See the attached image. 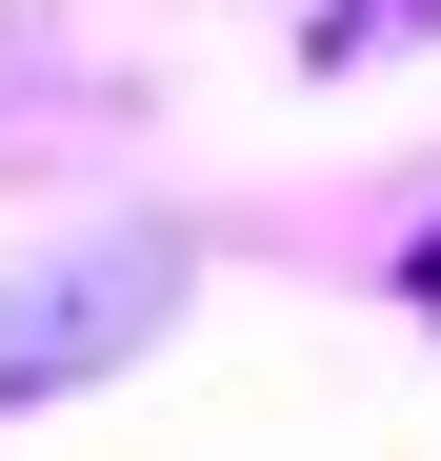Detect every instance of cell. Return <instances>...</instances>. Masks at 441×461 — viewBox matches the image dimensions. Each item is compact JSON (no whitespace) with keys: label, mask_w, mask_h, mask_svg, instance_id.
<instances>
[{"label":"cell","mask_w":441,"mask_h":461,"mask_svg":"<svg viewBox=\"0 0 441 461\" xmlns=\"http://www.w3.org/2000/svg\"><path fill=\"white\" fill-rule=\"evenodd\" d=\"M181 281H201L181 221H81V241H40L21 281H0V421H21V402H81V381H121L140 341L181 321Z\"/></svg>","instance_id":"obj_1"},{"label":"cell","mask_w":441,"mask_h":461,"mask_svg":"<svg viewBox=\"0 0 441 461\" xmlns=\"http://www.w3.org/2000/svg\"><path fill=\"white\" fill-rule=\"evenodd\" d=\"M441 21V0H321V21H302V60H321V81H361V60H382V41H421Z\"/></svg>","instance_id":"obj_2"},{"label":"cell","mask_w":441,"mask_h":461,"mask_svg":"<svg viewBox=\"0 0 441 461\" xmlns=\"http://www.w3.org/2000/svg\"><path fill=\"white\" fill-rule=\"evenodd\" d=\"M401 301H421V321H441V221H421V241H401Z\"/></svg>","instance_id":"obj_3"}]
</instances>
